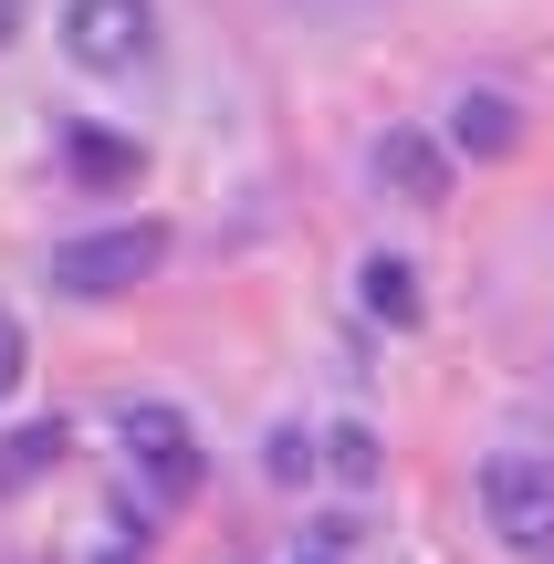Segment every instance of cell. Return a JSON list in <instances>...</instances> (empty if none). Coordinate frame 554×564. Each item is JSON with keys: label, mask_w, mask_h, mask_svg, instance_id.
<instances>
[{"label": "cell", "mask_w": 554, "mask_h": 564, "mask_svg": "<svg viewBox=\"0 0 554 564\" xmlns=\"http://www.w3.org/2000/svg\"><path fill=\"white\" fill-rule=\"evenodd\" d=\"M157 262H167V230H157V220H105V230L53 241V293H74V303H116V293H137Z\"/></svg>", "instance_id": "1"}, {"label": "cell", "mask_w": 554, "mask_h": 564, "mask_svg": "<svg viewBox=\"0 0 554 564\" xmlns=\"http://www.w3.org/2000/svg\"><path fill=\"white\" fill-rule=\"evenodd\" d=\"M356 303H367L388 335H409V324L430 314V303H419V272L398 262V251H367V262H356Z\"/></svg>", "instance_id": "8"}, {"label": "cell", "mask_w": 554, "mask_h": 564, "mask_svg": "<svg viewBox=\"0 0 554 564\" xmlns=\"http://www.w3.org/2000/svg\"><path fill=\"white\" fill-rule=\"evenodd\" d=\"M21 377H32V335H21V314L0 303V398H11Z\"/></svg>", "instance_id": "11"}, {"label": "cell", "mask_w": 554, "mask_h": 564, "mask_svg": "<svg viewBox=\"0 0 554 564\" xmlns=\"http://www.w3.org/2000/svg\"><path fill=\"white\" fill-rule=\"evenodd\" d=\"M63 419H32V429H11V440H0V491H32L42 470H63Z\"/></svg>", "instance_id": "9"}, {"label": "cell", "mask_w": 554, "mask_h": 564, "mask_svg": "<svg viewBox=\"0 0 554 564\" xmlns=\"http://www.w3.org/2000/svg\"><path fill=\"white\" fill-rule=\"evenodd\" d=\"M325 470H335V481H356V491H367L377 470H388V449H377V429H367V419H335V429H325Z\"/></svg>", "instance_id": "10"}, {"label": "cell", "mask_w": 554, "mask_h": 564, "mask_svg": "<svg viewBox=\"0 0 554 564\" xmlns=\"http://www.w3.org/2000/svg\"><path fill=\"white\" fill-rule=\"evenodd\" d=\"M304 470H314V440L304 429H272V481H304Z\"/></svg>", "instance_id": "12"}, {"label": "cell", "mask_w": 554, "mask_h": 564, "mask_svg": "<svg viewBox=\"0 0 554 564\" xmlns=\"http://www.w3.org/2000/svg\"><path fill=\"white\" fill-rule=\"evenodd\" d=\"M116 440H126V460H137V481L157 491V502H188V491L209 481L199 429H188V408H167V398H126L116 408Z\"/></svg>", "instance_id": "3"}, {"label": "cell", "mask_w": 554, "mask_h": 564, "mask_svg": "<svg viewBox=\"0 0 554 564\" xmlns=\"http://www.w3.org/2000/svg\"><path fill=\"white\" fill-rule=\"evenodd\" d=\"M481 523L502 533V554L554 564V460L544 449H492L481 460Z\"/></svg>", "instance_id": "2"}, {"label": "cell", "mask_w": 554, "mask_h": 564, "mask_svg": "<svg viewBox=\"0 0 554 564\" xmlns=\"http://www.w3.org/2000/svg\"><path fill=\"white\" fill-rule=\"evenodd\" d=\"M377 188L409 199V209H439L450 199V147H439L430 126H388V137H377Z\"/></svg>", "instance_id": "5"}, {"label": "cell", "mask_w": 554, "mask_h": 564, "mask_svg": "<svg viewBox=\"0 0 554 564\" xmlns=\"http://www.w3.org/2000/svg\"><path fill=\"white\" fill-rule=\"evenodd\" d=\"M63 53L84 74H137L157 53V0H74L63 11Z\"/></svg>", "instance_id": "4"}, {"label": "cell", "mask_w": 554, "mask_h": 564, "mask_svg": "<svg viewBox=\"0 0 554 564\" xmlns=\"http://www.w3.org/2000/svg\"><path fill=\"white\" fill-rule=\"evenodd\" d=\"M63 167L84 188H137L146 178V147L137 137H105V126H63Z\"/></svg>", "instance_id": "7"}, {"label": "cell", "mask_w": 554, "mask_h": 564, "mask_svg": "<svg viewBox=\"0 0 554 564\" xmlns=\"http://www.w3.org/2000/svg\"><path fill=\"white\" fill-rule=\"evenodd\" d=\"M450 147H460V158H513V147H523V105L502 95V84L450 95Z\"/></svg>", "instance_id": "6"}, {"label": "cell", "mask_w": 554, "mask_h": 564, "mask_svg": "<svg viewBox=\"0 0 554 564\" xmlns=\"http://www.w3.org/2000/svg\"><path fill=\"white\" fill-rule=\"evenodd\" d=\"M11 42H21V0H0V53H11Z\"/></svg>", "instance_id": "13"}]
</instances>
